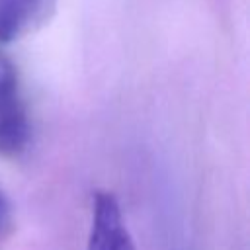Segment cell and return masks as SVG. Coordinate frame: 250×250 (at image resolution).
Returning <instances> with one entry per match:
<instances>
[{
	"label": "cell",
	"instance_id": "obj_1",
	"mask_svg": "<svg viewBox=\"0 0 250 250\" xmlns=\"http://www.w3.org/2000/svg\"><path fill=\"white\" fill-rule=\"evenodd\" d=\"M31 141V123L20 88L18 70L0 53V156H21Z\"/></svg>",
	"mask_w": 250,
	"mask_h": 250
},
{
	"label": "cell",
	"instance_id": "obj_2",
	"mask_svg": "<svg viewBox=\"0 0 250 250\" xmlns=\"http://www.w3.org/2000/svg\"><path fill=\"white\" fill-rule=\"evenodd\" d=\"M86 250H137L121 205L111 191H96Z\"/></svg>",
	"mask_w": 250,
	"mask_h": 250
},
{
	"label": "cell",
	"instance_id": "obj_3",
	"mask_svg": "<svg viewBox=\"0 0 250 250\" xmlns=\"http://www.w3.org/2000/svg\"><path fill=\"white\" fill-rule=\"evenodd\" d=\"M57 0H0V45L41 29L55 14Z\"/></svg>",
	"mask_w": 250,
	"mask_h": 250
},
{
	"label": "cell",
	"instance_id": "obj_4",
	"mask_svg": "<svg viewBox=\"0 0 250 250\" xmlns=\"http://www.w3.org/2000/svg\"><path fill=\"white\" fill-rule=\"evenodd\" d=\"M2 209H4V205H2V201H0V217H2Z\"/></svg>",
	"mask_w": 250,
	"mask_h": 250
}]
</instances>
